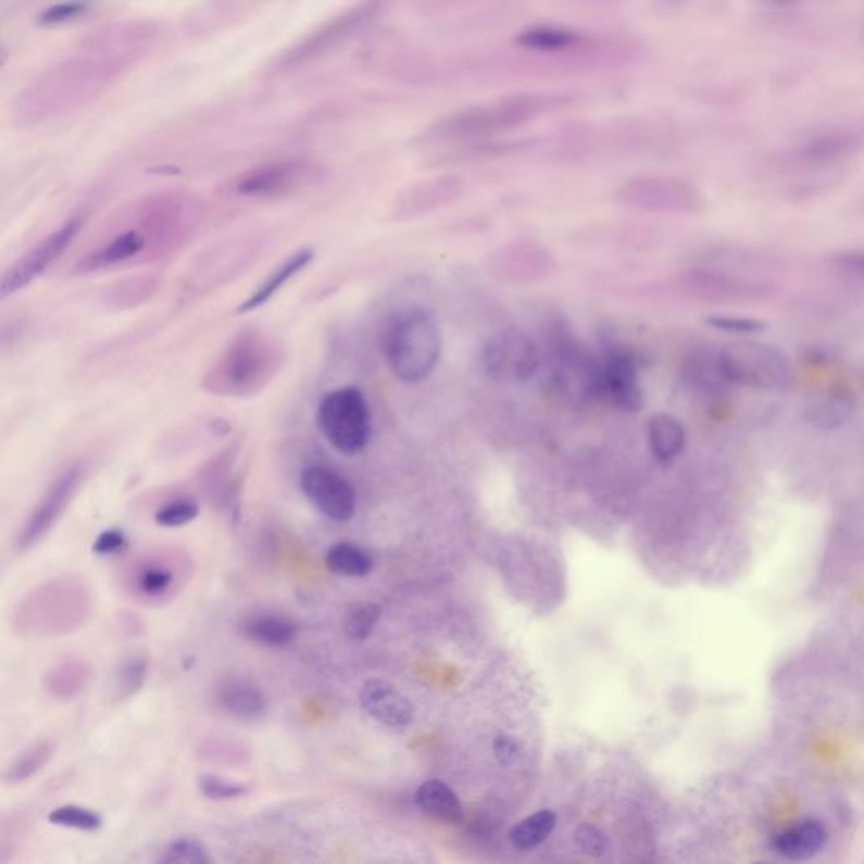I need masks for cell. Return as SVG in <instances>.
Masks as SVG:
<instances>
[{"mask_svg": "<svg viewBox=\"0 0 864 864\" xmlns=\"http://www.w3.org/2000/svg\"><path fill=\"white\" fill-rule=\"evenodd\" d=\"M218 704L225 713L243 722H253L264 716L267 710L265 696L258 687L246 680H230L218 691Z\"/></svg>", "mask_w": 864, "mask_h": 864, "instance_id": "17", "label": "cell"}, {"mask_svg": "<svg viewBox=\"0 0 864 864\" xmlns=\"http://www.w3.org/2000/svg\"><path fill=\"white\" fill-rule=\"evenodd\" d=\"M597 390L610 397L619 409L638 412L642 409L643 393L637 378V366L625 353H610L598 363Z\"/></svg>", "mask_w": 864, "mask_h": 864, "instance_id": "11", "label": "cell"}, {"mask_svg": "<svg viewBox=\"0 0 864 864\" xmlns=\"http://www.w3.org/2000/svg\"><path fill=\"white\" fill-rule=\"evenodd\" d=\"M125 546H127V540L121 530H105L95 540L93 552L100 555L117 554V552L124 551Z\"/></svg>", "mask_w": 864, "mask_h": 864, "instance_id": "38", "label": "cell"}, {"mask_svg": "<svg viewBox=\"0 0 864 864\" xmlns=\"http://www.w3.org/2000/svg\"><path fill=\"white\" fill-rule=\"evenodd\" d=\"M79 228H82V220H72L57 234L50 235L45 242L30 250L17 264L12 265L4 276L0 277V301H4L9 296L33 283L39 274L50 267L73 242Z\"/></svg>", "mask_w": 864, "mask_h": 864, "instance_id": "8", "label": "cell"}, {"mask_svg": "<svg viewBox=\"0 0 864 864\" xmlns=\"http://www.w3.org/2000/svg\"><path fill=\"white\" fill-rule=\"evenodd\" d=\"M555 823H558V817H555L554 812H536L527 819L521 821L512 829L510 841L517 850H533V848H536V846H539L540 842L546 841L552 835V830L555 829Z\"/></svg>", "mask_w": 864, "mask_h": 864, "instance_id": "23", "label": "cell"}, {"mask_svg": "<svg viewBox=\"0 0 864 864\" xmlns=\"http://www.w3.org/2000/svg\"><path fill=\"white\" fill-rule=\"evenodd\" d=\"M711 328L732 335H755L765 329V323L747 316H729V314H714L706 320Z\"/></svg>", "mask_w": 864, "mask_h": 864, "instance_id": "33", "label": "cell"}, {"mask_svg": "<svg viewBox=\"0 0 864 864\" xmlns=\"http://www.w3.org/2000/svg\"><path fill=\"white\" fill-rule=\"evenodd\" d=\"M261 345L250 340L235 345L228 356L223 359L218 380L227 381V387H231L234 392L255 386L267 371V351H262Z\"/></svg>", "mask_w": 864, "mask_h": 864, "instance_id": "13", "label": "cell"}, {"mask_svg": "<svg viewBox=\"0 0 864 864\" xmlns=\"http://www.w3.org/2000/svg\"><path fill=\"white\" fill-rule=\"evenodd\" d=\"M649 444L653 456L661 461H671L683 453L686 446V430L674 415H653L649 423Z\"/></svg>", "mask_w": 864, "mask_h": 864, "instance_id": "19", "label": "cell"}, {"mask_svg": "<svg viewBox=\"0 0 864 864\" xmlns=\"http://www.w3.org/2000/svg\"><path fill=\"white\" fill-rule=\"evenodd\" d=\"M88 679V672L85 665L65 664L53 671L48 679V689L60 698H72L76 692L82 691Z\"/></svg>", "mask_w": 864, "mask_h": 864, "instance_id": "29", "label": "cell"}, {"mask_svg": "<svg viewBox=\"0 0 864 864\" xmlns=\"http://www.w3.org/2000/svg\"><path fill=\"white\" fill-rule=\"evenodd\" d=\"M494 755L503 765H510L518 755L517 741L512 740L510 736H500L494 740L493 744Z\"/></svg>", "mask_w": 864, "mask_h": 864, "instance_id": "39", "label": "cell"}, {"mask_svg": "<svg viewBox=\"0 0 864 864\" xmlns=\"http://www.w3.org/2000/svg\"><path fill=\"white\" fill-rule=\"evenodd\" d=\"M381 347L400 381L420 384L436 371L441 359V329L429 311L411 310L387 326Z\"/></svg>", "mask_w": 864, "mask_h": 864, "instance_id": "1", "label": "cell"}, {"mask_svg": "<svg viewBox=\"0 0 864 864\" xmlns=\"http://www.w3.org/2000/svg\"><path fill=\"white\" fill-rule=\"evenodd\" d=\"M5 60H8V53H5V51L0 50V66L4 65Z\"/></svg>", "mask_w": 864, "mask_h": 864, "instance_id": "40", "label": "cell"}, {"mask_svg": "<svg viewBox=\"0 0 864 864\" xmlns=\"http://www.w3.org/2000/svg\"><path fill=\"white\" fill-rule=\"evenodd\" d=\"M316 174V164L311 161L287 159L250 171L238 183V191L247 197H283L313 183Z\"/></svg>", "mask_w": 864, "mask_h": 864, "instance_id": "7", "label": "cell"}, {"mask_svg": "<svg viewBox=\"0 0 864 864\" xmlns=\"http://www.w3.org/2000/svg\"><path fill=\"white\" fill-rule=\"evenodd\" d=\"M299 485L311 505L325 517L347 522L355 514V488L335 469L322 465L310 466L302 472Z\"/></svg>", "mask_w": 864, "mask_h": 864, "instance_id": "6", "label": "cell"}, {"mask_svg": "<svg viewBox=\"0 0 864 864\" xmlns=\"http://www.w3.org/2000/svg\"><path fill=\"white\" fill-rule=\"evenodd\" d=\"M853 405L850 397L842 392L824 393L823 397L811 400L805 415L807 421L819 429H836L850 420Z\"/></svg>", "mask_w": 864, "mask_h": 864, "instance_id": "20", "label": "cell"}, {"mask_svg": "<svg viewBox=\"0 0 864 864\" xmlns=\"http://www.w3.org/2000/svg\"><path fill=\"white\" fill-rule=\"evenodd\" d=\"M90 8V0H68V2H61V4L53 5V8L46 9L39 15V24L41 26H60V24L70 23L76 20L79 15H84Z\"/></svg>", "mask_w": 864, "mask_h": 864, "instance_id": "35", "label": "cell"}, {"mask_svg": "<svg viewBox=\"0 0 864 864\" xmlns=\"http://www.w3.org/2000/svg\"><path fill=\"white\" fill-rule=\"evenodd\" d=\"M316 421L326 441L340 453H362L371 441V409L356 387H341L326 393L317 405Z\"/></svg>", "mask_w": 864, "mask_h": 864, "instance_id": "3", "label": "cell"}, {"mask_svg": "<svg viewBox=\"0 0 864 864\" xmlns=\"http://www.w3.org/2000/svg\"><path fill=\"white\" fill-rule=\"evenodd\" d=\"M54 747L50 741H42V743L35 744L29 748L26 753L15 760L8 771H5L4 778L8 781H23L26 778L33 777L38 774L46 763L50 762L53 756Z\"/></svg>", "mask_w": 864, "mask_h": 864, "instance_id": "26", "label": "cell"}, {"mask_svg": "<svg viewBox=\"0 0 864 864\" xmlns=\"http://www.w3.org/2000/svg\"><path fill=\"white\" fill-rule=\"evenodd\" d=\"M619 200L650 212H689L699 206L698 193L691 186L665 179H643L625 186Z\"/></svg>", "mask_w": 864, "mask_h": 864, "instance_id": "10", "label": "cell"}, {"mask_svg": "<svg viewBox=\"0 0 864 864\" xmlns=\"http://www.w3.org/2000/svg\"><path fill=\"white\" fill-rule=\"evenodd\" d=\"M242 634L259 646L280 649L291 646L298 638L299 630L295 622L284 616L258 615L243 623Z\"/></svg>", "mask_w": 864, "mask_h": 864, "instance_id": "18", "label": "cell"}, {"mask_svg": "<svg viewBox=\"0 0 864 864\" xmlns=\"http://www.w3.org/2000/svg\"><path fill=\"white\" fill-rule=\"evenodd\" d=\"M363 711L389 728H405L414 719V706L402 692L386 680H371L362 687Z\"/></svg>", "mask_w": 864, "mask_h": 864, "instance_id": "12", "label": "cell"}, {"mask_svg": "<svg viewBox=\"0 0 864 864\" xmlns=\"http://www.w3.org/2000/svg\"><path fill=\"white\" fill-rule=\"evenodd\" d=\"M415 804L424 814L446 824L463 821V804L453 789L442 780H427L415 792Z\"/></svg>", "mask_w": 864, "mask_h": 864, "instance_id": "16", "label": "cell"}, {"mask_svg": "<svg viewBox=\"0 0 864 864\" xmlns=\"http://www.w3.org/2000/svg\"><path fill=\"white\" fill-rule=\"evenodd\" d=\"M212 861L206 848L197 839H178L167 848L163 863L167 864H208Z\"/></svg>", "mask_w": 864, "mask_h": 864, "instance_id": "32", "label": "cell"}, {"mask_svg": "<svg viewBox=\"0 0 864 864\" xmlns=\"http://www.w3.org/2000/svg\"><path fill=\"white\" fill-rule=\"evenodd\" d=\"M326 567L338 576L362 578L374 569V561L363 549L353 543H335L326 554Z\"/></svg>", "mask_w": 864, "mask_h": 864, "instance_id": "21", "label": "cell"}, {"mask_svg": "<svg viewBox=\"0 0 864 864\" xmlns=\"http://www.w3.org/2000/svg\"><path fill=\"white\" fill-rule=\"evenodd\" d=\"M726 381L760 389L784 390L792 384L786 353L762 343H735L719 353Z\"/></svg>", "mask_w": 864, "mask_h": 864, "instance_id": "4", "label": "cell"}, {"mask_svg": "<svg viewBox=\"0 0 864 864\" xmlns=\"http://www.w3.org/2000/svg\"><path fill=\"white\" fill-rule=\"evenodd\" d=\"M79 479H82V469L78 466H73L54 481L53 487L48 490L45 499L36 506L35 512L30 514L21 529L20 537H17V548L21 551L33 548L53 529V525L57 524L58 518L63 515L66 506L75 497Z\"/></svg>", "mask_w": 864, "mask_h": 864, "instance_id": "9", "label": "cell"}, {"mask_svg": "<svg viewBox=\"0 0 864 864\" xmlns=\"http://www.w3.org/2000/svg\"><path fill=\"white\" fill-rule=\"evenodd\" d=\"M484 366L493 380L521 384L534 377L539 366V351L530 336L521 329H503L488 340Z\"/></svg>", "mask_w": 864, "mask_h": 864, "instance_id": "5", "label": "cell"}, {"mask_svg": "<svg viewBox=\"0 0 864 864\" xmlns=\"http://www.w3.org/2000/svg\"><path fill=\"white\" fill-rule=\"evenodd\" d=\"M51 824L60 827H72L79 830H97L102 826V817L88 809L78 805H63L48 815Z\"/></svg>", "mask_w": 864, "mask_h": 864, "instance_id": "30", "label": "cell"}, {"mask_svg": "<svg viewBox=\"0 0 864 864\" xmlns=\"http://www.w3.org/2000/svg\"><path fill=\"white\" fill-rule=\"evenodd\" d=\"M142 247L143 238L140 237L139 234H136V231H129V234H124L115 238L114 242L107 246L105 249L100 250L99 253L91 255V258L85 262V267L99 268L115 264V262L125 261V259H130L133 255H136V253H139Z\"/></svg>", "mask_w": 864, "mask_h": 864, "instance_id": "25", "label": "cell"}, {"mask_svg": "<svg viewBox=\"0 0 864 864\" xmlns=\"http://www.w3.org/2000/svg\"><path fill=\"white\" fill-rule=\"evenodd\" d=\"M200 790L204 797L212 800H231L246 796L247 787L235 781L223 780L215 775H204L200 778Z\"/></svg>", "mask_w": 864, "mask_h": 864, "instance_id": "36", "label": "cell"}, {"mask_svg": "<svg viewBox=\"0 0 864 864\" xmlns=\"http://www.w3.org/2000/svg\"><path fill=\"white\" fill-rule=\"evenodd\" d=\"M313 258L314 252L311 249H301L292 253L291 258H287L279 267L268 274L267 279L258 287V291L240 304L238 313H250V311L259 310L267 304L289 280L295 279L299 272L304 271L311 264Z\"/></svg>", "mask_w": 864, "mask_h": 864, "instance_id": "15", "label": "cell"}, {"mask_svg": "<svg viewBox=\"0 0 864 864\" xmlns=\"http://www.w3.org/2000/svg\"><path fill=\"white\" fill-rule=\"evenodd\" d=\"M574 839L579 850L585 851L589 856H603L608 851V839L603 830L589 824L579 827Z\"/></svg>", "mask_w": 864, "mask_h": 864, "instance_id": "37", "label": "cell"}, {"mask_svg": "<svg viewBox=\"0 0 864 864\" xmlns=\"http://www.w3.org/2000/svg\"><path fill=\"white\" fill-rule=\"evenodd\" d=\"M200 514V506L191 500H178L163 506L155 514V522L163 527H181V525L193 522Z\"/></svg>", "mask_w": 864, "mask_h": 864, "instance_id": "34", "label": "cell"}, {"mask_svg": "<svg viewBox=\"0 0 864 864\" xmlns=\"http://www.w3.org/2000/svg\"><path fill=\"white\" fill-rule=\"evenodd\" d=\"M371 14L372 9L368 5H363V8L350 12L343 20L336 21L331 26L320 30L316 38L310 39L306 45L302 46L301 51L296 54H298V58H304V60L310 57H317V53H322L329 45L341 41L343 36H347L350 30H355Z\"/></svg>", "mask_w": 864, "mask_h": 864, "instance_id": "22", "label": "cell"}, {"mask_svg": "<svg viewBox=\"0 0 864 864\" xmlns=\"http://www.w3.org/2000/svg\"><path fill=\"white\" fill-rule=\"evenodd\" d=\"M548 107L546 97L522 95L460 110L439 122L436 134L448 139H475L514 129Z\"/></svg>", "mask_w": 864, "mask_h": 864, "instance_id": "2", "label": "cell"}, {"mask_svg": "<svg viewBox=\"0 0 864 864\" xmlns=\"http://www.w3.org/2000/svg\"><path fill=\"white\" fill-rule=\"evenodd\" d=\"M174 576L167 567L158 564H146L137 569L134 576V588L142 597H161L173 586Z\"/></svg>", "mask_w": 864, "mask_h": 864, "instance_id": "27", "label": "cell"}, {"mask_svg": "<svg viewBox=\"0 0 864 864\" xmlns=\"http://www.w3.org/2000/svg\"><path fill=\"white\" fill-rule=\"evenodd\" d=\"M826 841L827 830L819 821H804L775 836L774 848L789 860H807L819 853Z\"/></svg>", "mask_w": 864, "mask_h": 864, "instance_id": "14", "label": "cell"}, {"mask_svg": "<svg viewBox=\"0 0 864 864\" xmlns=\"http://www.w3.org/2000/svg\"><path fill=\"white\" fill-rule=\"evenodd\" d=\"M380 616V604L372 603V601H360V603L353 604V606L348 610L347 616H345V634H347L351 640L362 642V640H366V638L371 637L372 631L377 627Z\"/></svg>", "mask_w": 864, "mask_h": 864, "instance_id": "24", "label": "cell"}, {"mask_svg": "<svg viewBox=\"0 0 864 864\" xmlns=\"http://www.w3.org/2000/svg\"><path fill=\"white\" fill-rule=\"evenodd\" d=\"M148 674V661L143 658H130L121 665L117 672V684H115V691H117L118 699L129 698L134 692L139 691L140 686L146 679Z\"/></svg>", "mask_w": 864, "mask_h": 864, "instance_id": "31", "label": "cell"}, {"mask_svg": "<svg viewBox=\"0 0 864 864\" xmlns=\"http://www.w3.org/2000/svg\"><path fill=\"white\" fill-rule=\"evenodd\" d=\"M578 41V36H574L571 30L554 29V27H536L527 30L521 38L522 45L542 51L564 50Z\"/></svg>", "mask_w": 864, "mask_h": 864, "instance_id": "28", "label": "cell"}]
</instances>
